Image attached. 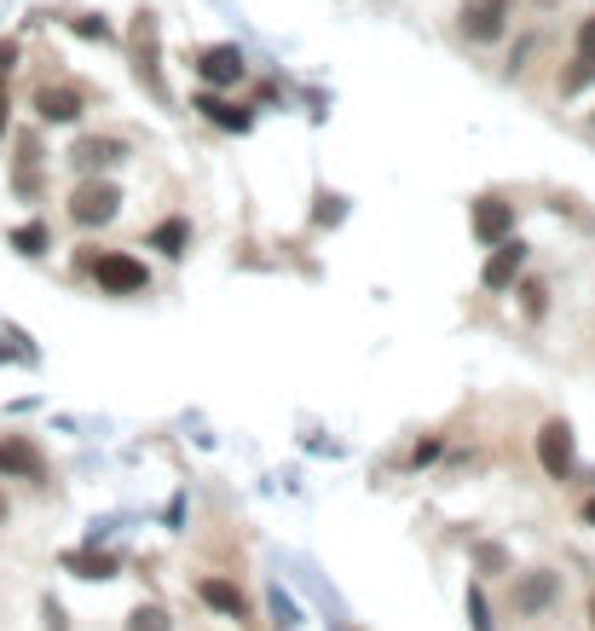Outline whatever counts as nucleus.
Segmentation results:
<instances>
[{
  "label": "nucleus",
  "mask_w": 595,
  "mask_h": 631,
  "mask_svg": "<svg viewBox=\"0 0 595 631\" xmlns=\"http://www.w3.org/2000/svg\"><path fill=\"white\" fill-rule=\"evenodd\" d=\"M0 134H7V93H0Z\"/></svg>",
  "instance_id": "27"
},
{
  "label": "nucleus",
  "mask_w": 595,
  "mask_h": 631,
  "mask_svg": "<svg viewBox=\"0 0 595 631\" xmlns=\"http://www.w3.org/2000/svg\"><path fill=\"white\" fill-rule=\"evenodd\" d=\"M197 75H202L209 87L243 82V53H238V46H202V53H197Z\"/></svg>",
  "instance_id": "8"
},
{
  "label": "nucleus",
  "mask_w": 595,
  "mask_h": 631,
  "mask_svg": "<svg viewBox=\"0 0 595 631\" xmlns=\"http://www.w3.org/2000/svg\"><path fill=\"white\" fill-rule=\"evenodd\" d=\"M584 614H589V625H595V591H589V609H584Z\"/></svg>",
  "instance_id": "29"
},
{
  "label": "nucleus",
  "mask_w": 595,
  "mask_h": 631,
  "mask_svg": "<svg viewBox=\"0 0 595 631\" xmlns=\"http://www.w3.org/2000/svg\"><path fill=\"white\" fill-rule=\"evenodd\" d=\"M474 568H480V579H503L509 573V550L503 545H474Z\"/></svg>",
  "instance_id": "20"
},
{
  "label": "nucleus",
  "mask_w": 595,
  "mask_h": 631,
  "mask_svg": "<svg viewBox=\"0 0 595 631\" xmlns=\"http://www.w3.org/2000/svg\"><path fill=\"white\" fill-rule=\"evenodd\" d=\"M134 59H139V82L157 93V23H150V12H139L134 23Z\"/></svg>",
  "instance_id": "12"
},
{
  "label": "nucleus",
  "mask_w": 595,
  "mask_h": 631,
  "mask_svg": "<svg viewBox=\"0 0 595 631\" xmlns=\"http://www.w3.org/2000/svg\"><path fill=\"white\" fill-rule=\"evenodd\" d=\"M12 59H18V46H12V41H0V75L12 70Z\"/></svg>",
  "instance_id": "25"
},
{
  "label": "nucleus",
  "mask_w": 595,
  "mask_h": 631,
  "mask_svg": "<svg viewBox=\"0 0 595 631\" xmlns=\"http://www.w3.org/2000/svg\"><path fill=\"white\" fill-rule=\"evenodd\" d=\"M197 597L209 602L215 614H226V620H249V597H243L238 579H226V573H202L197 579Z\"/></svg>",
  "instance_id": "7"
},
{
  "label": "nucleus",
  "mask_w": 595,
  "mask_h": 631,
  "mask_svg": "<svg viewBox=\"0 0 595 631\" xmlns=\"http://www.w3.org/2000/svg\"><path fill=\"white\" fill-rule=\"evenodd\" d=\"M462 35L469 41H503V0H469V7H462Z\"/></svg>",
  "instance_id": "9"
},
{
  "label": "nucleus",
  "mask_w": 595,
  "mask_h": 631,
  "mask_svg": "<svg viewBox=\"0 0 595 631\" xmlns=\"http://www.w3.org/2000/svg\"><path fill=\"white\" fill-rule=\"evenodd\" d=\"M127 631H174V614L163 602H139V609L127 614Z\"/></svg>",
  "instance_id": "18"
},
{
  "label": "nucleus",
  "mask_w": 595,
  "mask_h": 631,
  "mask_svg": "<svg viewBox=\"0 0 595 631\" xmlns=\"http://www.w3.org/2000/svg\"><path fill=\"white\" fill-rule=\"evenodd\" d=\"M584 527H595V493L584 498Z\"/></svg>",
  "instance_id": "26"
},
{
  "label": "nucleus",
  "mask_w": 595,
  "mask_h": 631,
  "mask_svg": "<svg viewBox=\"0 0 595 631\" xmlns=\"http://www.w3.org/2000/svg\"><path fill=\"white\" fill-rule=\"evenodd\" d=\"M578 53H595V18H584V30H578Z\"/></svg>",
  "instance_id": "24"
},
{
  "label": "nucleus",
  "mask_w": 595,
  "mask_h": 631,
  "mask_svg": "<svg viewBox=\"0 0 595 631\" xmlns=\"http://www.w3.org/2000/svg\"><path fill=\"white\" fill-rule=\"evenodd\" d=\"M509 226H514V209L503 204V197H480V204H474V238L480 244L509 238Z\"/></svg>",
  "instance_id": "10"
},
{
  "label": "nucleus",
  "mask_w": 595,
  "mask_h": 631,
  "mask_svg": "<svg viewBox=\"0 0 595 631\" xmlns=\"http://www.w3.org/2000/svg\"><path fill=\"white\" fill-rule=\"evenodd\" d=\"M584 87H595V53H573V64L561 70V93L566 99L584 93Z\"/></svg>",
  "instance_id": "15"
},
{
  "label": "nucleus",
  "mask_w": 595,
  "mask_h": 631,
  "mask_svg": "<svg viewBox=\"0 0 595 631\" xmlns=\"http://www.w3.org/2000/svg\"><path fill=\"white\" fill-rule=\"evenodd\" d=\"M197 111L209 116V122H220V128H231V134H249V122H254L243 105H226V99H215V93H202V99H197Z\"/></svg>",
  "instance_id": "14"
},
{
  "label": "nucleus",
  "mask_w": 595,
  "mask_h": 631,
  "mask_svg": "<svg viewBox=\"0 0 595 631\" xmlns=\"http://www.w3.org/2000/svg\"><path fill=\"white\" fill-rule=\"evenodd\" d=\"M150 249L179 256V249H186V220H157V226H150Z\"/></svg>",
  "instance_id": "19"
},
{
  "label": "nucleus",
  "mask_w": 595,
  "mask_h": 631,
  "mask_svg": "<svg viewBox=\"0 0 595 631\" xmlns=\"http://www.w3.org/2000/svg\"><path fill=\"white\" fill-rule=\"evenodd\" d=\"M122 215V186L116 180H75V192H70V220L75 226H111Z\"/></svg>",
  "instance_id": "3"
},
{
  "label": "nucleus",
  "mask_w": 595,
  "mask_h": 631,
  "mask_svg": "<svg viewBox=\"0 0 595 631\" xmlns=\"http://www.w3.org/2000/svg\"><path fill=\"white\" fill-rule=\"evenodd\" d=\"M122 157H127L122 139H75V145H70V163L87 168V174H93V168H111V163H122Z\"/></svg>",
  "instance_id": "11"
},
{
  "label": "nucleus",
  "mask_w": 595,
  "mask_h": 631,
  "mask_svg": "<svg viewBox=\"0 0 595 631\" xmlns=\"http://www.w3.org/2000/svg\"><path fill=\"white\" fill-rule=\"evenodd\" d=\"M12 180H18V192H35L41 186V145L35 139L18 145V174H12Z\"/></svg>",
  "instance_id": "16"
},
{
  "label": "nucleus",
  "mask_w": 595,
  "mask_h": 631,
  "mask_svg": "<svg viewBox=\"0 0 595 631\" xmlns=\"http://www.w3.org/2000/svg\"><path fill=\"white\" fill-rule=\"evenodd\" d=\"M87 272L105 296H139L150 285V267L139 256H127V249H98V256L87 261Z\"/></svg>",
  "instance_id": "2"
},
{
  "label": "nucleus",
  "mask_w": 595,
  "mask_h": 631,
  "mask_svg": "<svg viewBox=\"0 0 595 631\" xmlns=\"http://www.w3.org/2000/svg\"><path fill=\"white\" fill-rule=\"evenodd\" d=\"M521 267H526V244L521 238H498V249H491L486 267H480V285L486 290H509L514 279H521Z\"/></svg>",
  "instance_id": "6"
},
{
  "label": "nucleus",
  "mask_w": 595,
  "mask_h": 631,
  "mask_svg": "<svg viewBox=\"0 0 595 631\" xmlns=\"http://www.w3.org/2000/svg\"><path fill=\"white\" fill-rule=\"evenodd\" d=\"M12 249H18V256H46V226H41V220L18 226V232H12Z\"/></svg>",
  "instance_id": "22"
},
{
  "label": "nucleus",
  "mask_w": 595,
  "mask_h": 631,
  "mask_svg": "<svg viewBox=\"0 0 595 631\" xmlns=\"http://www.w3.org/2000/svg\"><path fill=\"white\" fill-rule=\"evenodd\" d=\"M469 625H474V631H491V609H486V591H480V586L469 591Z\"/></svg>",
  "instance_id": "23"
},
{
  "label": "nucleus",
  "mask_w": 595,
  "mask_h": 631,
  "mask_svg": "<svg viewBox=\"0 0 595 631\" xmlns=\"http://www.w3.org/2000/svg\"><path fill=\"white\" fill-rule=\"evenodd\" d=\"M35 111H41V122H75V116H82V93H75V87H41Z\"/></svg>",
  "instance_id": "13"
},
{
  "label": "nucleus",
  "mask_w": 595,
  "mask_h": 631,
  "mask_svg": "<svg viewBox=\"0 0 595 631\" xmlns=\"http://www.w3.org/2000/svg\"><path fill=\"white\" fill-rule=\"evenodd\" d=\"M0 475L12 482H46V458L30 435H0Z\"/></svg>",
  "instance_id": "5"
},
{
  "label": "nucleus",
  "mask_w": 595,
  "mask_h": 631,
  "mask_svg": "<svg viewBox=\"0 0 595 631\" xmlns=\"http://www.w3.org/2000/svg\"><path fill=\"white\" fill-rule=\"evenodd\" d=\"M12 516V504H7V493H0V521H7Z\"/></svg>",
  "instance_id": "28"
},
{
  "label": "nucleus",
  "mask_w": 595,
  "mask_h": 631,
  "mask_svg": "<svg viewBox=\"0 0 595 631\" xmlns=\"http://www.w3.org/2000/svg\"><path fill=\"white\" fill-rule=\"evenodd\" d=\"M64 568L82 573V579H111V573H116V557H98V550H82V557H75V550H70Z\"/></svg>",
  "instance_id": "17"
},
{
  "label": "nucleus",
  "mask_w": 595,
  "mask_h": 631,
  "mask_svg": "<svg viewBox=\"0 0 595 631\" xmlns=\"http://www.w3.org/2000/svg\"><path fill=\"white\" fill-rule=\"evenodd\" d=\"M532 452H537V469L550 475V482H573L578 441H573V423H566V417H543L537 435H532Z\"/></svg>",
  "instance_id": "1"
},
{
  "label": "nucleus",
  "mask_w": 595,
  "mask_h": 631,
  "mask_svg": "<svg viewBox=\"0 0 595 631\" xmlns=\"http://www.w3.org/2000/svg\"><path fill=\"white\" fill-rule=\"evenodd\" d=\"M555 597H561V573H555V568H526V573H514L509 609L532 620V614H543V609H555Z\"/></svg>",
  "instance_id": "4"
},
{
  "label": "nucleus",
  "mask_w": 595,
  "mask_h": 631,
  "mask_svg": "<svg viewBox=\"0 0 595 631\" xmlns=\"http://www.w3.org/2000/svg\"><path fill=\"white\" fill-rule=\"evenodd\" d=\"M521 313H526V319L550 313V285H543V279H521Z\"/></svg>",
  "instance_id": "21"
}]
</instances>
